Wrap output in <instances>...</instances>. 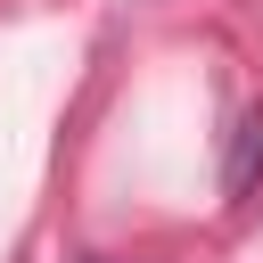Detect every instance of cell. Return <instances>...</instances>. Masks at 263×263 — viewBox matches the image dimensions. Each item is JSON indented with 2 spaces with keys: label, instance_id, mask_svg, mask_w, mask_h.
I'll list each match as a JSON object with an SVG mask.
<instances>
[{
  "label": "cell",
  "instance_id": "obj_1",
  "mask_svg": "<svg viewBox=\"0 0 263 263\" xmlns=\"http://www.w3.org/2000/svg\"><path fill=\"white\" fill-rule=\"evenodd\" d=\"M255 189H263V99L238 107L222 132V205H255Z\"/></svg>",
  "mask_w": 263,
  "mask_h": 263
},
{
  "label": "cell",
  "instance_id": "obj_2",
  "mask_svg": "<svg viewBox=\"0 0 263 263\" xmlns=\"http://www.w3.org/2000/svg\"><path fill=\"white\" fill-rule=\"evenodd\" d=\"M66 263H123V255H99V247H82V255H66Z\"/></svg>",
  "mask_w": 263,
  "mask_h": 263
}]
</instances>
